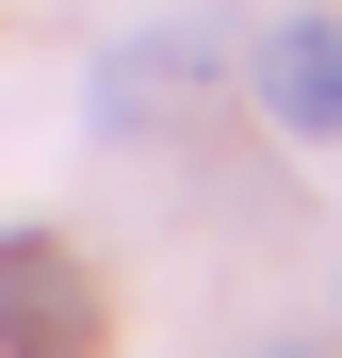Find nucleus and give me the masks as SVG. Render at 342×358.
<instances>
[{
    "mask_svg": "<svg viewBox=\"0 0 342 358\" xmlns=\"http://www.w3.org/2000/svg\"><path fill=\"white\" fill-rule=\"evenodd\" d=\"M0 342H17V358H82V342H98V277L49 245V228L0 245Z\"/></svg>",
    "mask_w": 342,
    "mask_h": 358,
    "instance_id": "nucleus-2",
    "label": "nucleus"
},
{
    "mask_svg": "<svg viewBox=\"0 0 342 358\" xmlns=\"http://www.w3.org/2000/svg\"><path fill=\"white\" fill-rule=\"evenodd\" d=\"M245 82H261V114L294 147H342V17H261Z\"/></svg>",
    "mask_w": 342,
    "mask_h": 358,
    "instance_id": "nucleus-3",
    "label": "nucleus"
},
{
    "mask_svg": "<svg viewBox=\"0 0 342 358\" xmlns=\"http://www.w3.org/2000/svg\"><path fill=\"white\" fill-rule=\"evenodd\" d=\"M196 98H212V33H131V49H98V82H82L98 147H163Z\"/></svg>",
    "mask_w": 342,
    "mask_h": 358,
    "instance_id": "nucleus-1",
    "label": "nucleus"
},
{
    "mask_svg": "<svg viewBox=\"0 0 342 358\" xmlns=\"http://www.w3.org/2000/svg\"><path fill=\"white\" fill-rule=\"evenodd\" d=\"M261 358H294V342H261Z\"/></svg>",
    "mask_w": 342,
    "mask_h": 358,
    "instance_id": "nucleus-4",
    "label": "nucleus"
}]
</instances>
